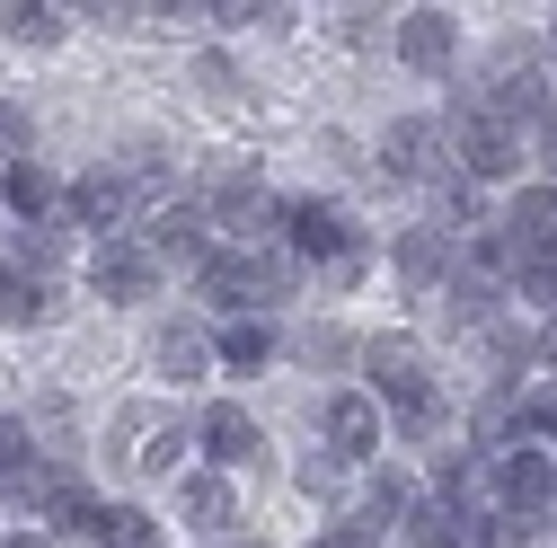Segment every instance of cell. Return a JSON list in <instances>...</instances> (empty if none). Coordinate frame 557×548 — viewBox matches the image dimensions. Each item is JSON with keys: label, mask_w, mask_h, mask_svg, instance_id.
Masks as SVG:
<instances>
[{"label": "cell", "mask_w": 557, "mask_h": 548, "mask_svg": "<svg viewBox=\"0 0 557 548\" xmlns=\"http://www.w3.org/2000/svg\"><path fill=\"white\" fill-rule=\"evenodd\" d=\"M177 505H186V522H195V531H231V522H239L231 477H222V469H195L186 487H177Z\"/></svg>", "instance_id": "obj_18"}, {"label": "cell", "mask_w": 557, "mask_h": 548, "mask_svg": "<svg viewBox=\"0 0 557 548\" xmlns=\"http://www.w3.org/2000/svg\"><path fill=\"white\" fill-rule=\"evenodd\" d=\"M0 284H10V274H0Z\"/></svg>", "instance_id": "obj_42"}, {"label": "cell", "mask_w": 557, "mask_h": 548, "mask_svg": "<svg viewBox=\"0 0 557 548\" xmlns=\"http://www.w3.org/2000/svg\"><path fill=\"white\" fill-rule=\"evenodd\" d=\"M213 354H222V372H257V363H274V327L265 319H231L213 336Z\"/></svg>", "instance_id": "obj_21"}, {"label": "cell", "mask_w": 557, "mask_h": 548, "mask_svg": "<svg viewBox=\"0 0 557 548\" xmlns=\"http://www.w3.org/2000/svg\"><path fill=\"white\" fill-rule=\"evenodd\" d=\"M151 257L160 265H213V203H160L151 213Z\"/></svg>", "instance_id": "obj_7"}, {"label": "cell", "mask_w": 557, "mask_h": 548, "mask_svg": "<svg viewBox=\"0 0 557 548\" xmlns=\"http://www.w3.org/2000/svg\"><path fill=\"white\" fill-rule=\"evenodd\" d=\"M89 292H98V301H151V292H160V257H151V239H98V257H89Z\"/></svg>", "instance_id": "obj_4"}, {"label": "cell", "mask_w": 557, "mask_h": 548, "mask_svg": "<svg viewBox=\"0 0 557 548\" xmlns=\"http://www.w3.org/2000/svg\"><path fill=\"white\" fill-rule=\"evenodd\" d=\"M486 346H496V363H505V372H522V363H540V354H548V346H540L531 327H505V319L486 327Z\"/></svg>", "instance_id": "obj_29"}, {"label": "cell", "mask_w": 557, "mask_h": 548, "mask_svg": "<svg viewBox=\"0 0 557 548\" xmlns=\"http://www.w3.org/2000/svg\"><path fill=\"white\" fill-rule=\"evenodd\" d=\"M0 548H53L45 531H10V539H0Z\"/></svg>", "instance_id": "obj_38"}, {"label": "cell", "mask_w": 557, "mask_h": 548, "mask_svg": "<svg viewBox=\"0 0 557 548\" xmlns=\"http://www.w3.org/2000/svg\"><path fill=\"white\" fill-rule=\"evenodd\" d=\"M62 27H72V18H62V10H45V0H18V10H0V36H10V45H62Z\"/></svg>", "instance_id": "obj_25"}, {"label": "cell", "mask_w": 557, "mask_h": 548, "mask_svg": "<svg viewBox=\"0 0 557 548\" xmlns=\"http://www.w3.org/2000/svg\"><path fill=\"white\" fill-rule=\"evenodd\" d=\"M496 513L513 522V531H548L557 522V460L548 451H505L496 460Z\"/></svg>", "instance_id": "obj_1"}, {"label": "cell", "mask_w": 557, "mask_h": 548, "mask_svg": "<svg viewBox=\"0 0 557 548\" xmlns=\"http://www.w3.org/2000/svg\"><path fill=\"white\" fill-rule=\"evenodd\" d=\"M195 284H203V301L248 310V301H265V292H284V284H293V257H213Z\"/></svg>", "instance_id": "obj_5"}, {"label": "cell", "mask_w": 557, "mask_h": 548, "mask_svg": "<svg viewBox=\"0 0 557 548\" xmlns=\"http://www.w3.org/2000/svg\"><path fill=\"white\" fill-rule=\"evenodd\" d=\"M540 346H548V363H557V319H548V327H540Z\"/></svg>", "instance_id": "obj_39"}, {"label": "cell", "mask_w": 557, "mask_h": 548, "mask_svg": "<svg viewBox=\"0 0 557 548\" xmlns=\"http://www.w3.org/2000/svg\"><path fill=\"white\" fill-rule=\"evenodd\" d=\"M522 425H531V434H557V389H540V398L522 407Z\"/></svg>", "instance_id": "obj_36"}, {"label": "cell", "mask_w": 557, "mask_h": 548, "mask_svg": "<svg viewBox=\"0 0 557 548\" xmlns=\"http://www.w3.org/2000/svg\"><path fill=\"white\" fill-rule=\"evenodd\" d=\"M443 160H451V124L398 115V124L381 133V169H389V177H416V186H434V177H443Z\"/></svg>", "instance_id": "obj_6"}, {"label": "cell", "mask_w": 557, "mask_h": 548, "mask_svg": "<svg viewBox=\"0 0 557 548\" xmlns=\"http://www.w3.org/2000/svg\"><path fill=\"white\" fill-rule=\"evenodd\" d=\"M36 319H53V284L10 274V284H0V327H36Z\"/></svg>", "instance_id": "obj_26"}, {"label": "cell", "mask_w": 557, "mask_h": 548, "mask_svg": "<svg viewBox=\"0 0 557 548\" xmlns=\"http://www.w3.org/2000/svg\"><path fill=\"white\" fill-rule=\"evenodd\" d=\"M177 443H186V425L169 416V407H124V460L143 469V477L177 469Z\"/></svg>", "instance_id": "obj_11"}, {"label": "cell", "mask_w": 557, "mask_h": 548, "mask_svg": "<svg viewBox=\"0 0 557 548\" xmlns=\"http://www.w3.org/2000/svg\"><path fill=\"white\" fill-rule=\"evenodd\" d=\"M0 195H10V177H0Z\"/></svg>", "instance_id": "obj_41"}, {"label": "cell", "mask_w": 557, "mask_h": 548, "mask_svg": "<svg viewBox=\"0 0 557 548\" xmlns=\"http://www.w3.org/2000/svg\"><path fill=\"white\" fill-rule=\"evenodd\" d=\"M107 169L124 177V195H160V186H169V151H160V142H133V151H115Z\"/></svg>", "instance_id": "obj_27"}, {"label": "cell", "mask_w": 557, "mask_h": 548, "mask_svg": "<svg viewBox=\"0 0 557 548\" xmlns=\"http://www.w3.org/2000/svg\"><path fill=\"white\" fill-rule=\"evenodd\" d=\"M284 239H293V257H327V265H345V257H363V248H355V222H345L336 203H319V195L284 203Z\"/></svg>", "instance_id": "obj_8"}, {"label": "cell", "mask_w": 557, "mask_h": 548, "mask_svg": "<svg viewBox=\"0 0 557 548\" xmlns=\"http://www.w3.org/2000/svg\"><path fill=\"white\" fill-rule=\"evenodd\" d=\"M98 539H107V548H160V522H151L143 505H107Z\"/></svg>", "instance_id": "obj_28"}, {"label": "cell", "mask_w": 557, "mask_h": 548, "mask_svg": "<svg viewBox=\"0 0 557 548\" xmlns=\"http://www.w3.org/2000/svg\"><path fill=\"white\" fill-rule=\"evenodd\" d=\"M319 425H327V451H336V460H372V451H381V398H372V389H336V398L319 407Z\"/></svg>", "instance_id": "obj_9"}, {"label": "cell", "mask_w": 557, "mask_h": 548, "mask_svg": "<svg viewBox=\"0 0 557 548\" xmlns=\"http://www.w3.org/2000/svg\"><path fill=\"white\" fill-rule=\"evenodd\" d=\"M265 222H284V203H274L257 177H213V231H239V239H265Z\"/></svg>", "instance_id": "obj_14"}, {"label": "cell", "mask_w": 557, "mask_h": 548, "mask_svg": "<svg viewBox=\"0 0 557 548\" xmlns=\"http://www.w3.org/2000/svg\"><path fill=\"white\" fill-rule=\"evenodd\" d=\"M443 319H460V327H496V284H486V274H451V284H443Z\"/></svg>", "instance_id": "obj_24"}, {"label": "cell", "mask_w": 557, "mask_h": 548, "mask_svg": "<svg viewBox=\"0 0 557 548\" xmlns=\"http://www.w3.org/2000/svg\"><path fill=\"white\" fill-rule=\"evenodd\" d=\"M124 213H133V195H124L115 169H89V177L72 186V222H81V231H115Z\"/></svg>", "instance_id": "obj_17"}, {"label": "cell", "mask_w": 557, "mask_h": 548, "mask_svg": "<svg viewBox=\"0 0 557 548\" xmlns=\"http://www.w3.org/2000/svg\"><path fill=\"white\" fill-rule=\"evenodd\" d=\"M10 213H18L27 231H53V213H72V186H62L45 160H18V169H10Z\"/></svg>", "instance_id": "obj_15"}, {"label": "cell", "mask_w": 557, "mask_h": 548, "mask_svg": "<svg viewBox=\"0 0 557 548\" xmlns=\"http://www.w3.org/2000/svg\"><path fill=\"white\" fill-rule=\"evenodd\" d=\"M18 265L36 274V284H53V265H62V231H18Z\"/></svg>", "instance_id": "obj_31"}, {"label": "cell", "mask_w": 557, "mask_h": 548, "mask_svg": "<svg viewBox=\"0 0 557 548\" xmlns=\"http://www.w3.org/2000/svg\"><path fill=\"white\" fill-rule=\"evenodd\" d=\"M407 531H416V548H460V513L451 505H416Z\"/></svg>", "instance_id": "obj_30"}, {"label": "cell", "mask_w": 557, "mask_h": 548, "mask_svg": "<svg viewBox=\"0 0 557 548\" xmlns=\"http://www.w3.org/2000/svg\"><path fill=\"white\" fill-rule=\"evenodd\" d=\"M36 513H45V531H98V522H107V505L81 487L72 469H45V487H36Z\"/></svg>", "instance_id": "obj_16"}, {"label": "cell", "mask_w": 557, "mask_h": 548, "mask_svg": "<svg viewBox=\"0 0 557 548\" xmlns=\"http://www.w3.org/2000/svg\"><path fill=\"white\" fill-rule=\"evenodd\" d=\"M195 80H203V98H239V72H231L222 53H203V62H195Z\"/></svg>", "instance_id": "obj_34"}, {"label": "cell", "mask_w": 557, "mask_h": 548, "mask_svg": "<svg viewBox=\"0 0 557 548\" xmlns=\"http://www.w3.org/2000/svg\"><path fill=\"white\" fill-rule=\"evenodd\" d=\"M505 239H513L522 265H531V257H557V186H522V195L505 203Z\"/></svg>", "instance_id": "obj_12"}, {"label": "cell", "mask_w": 557, "mask_h": 548, "mask_svg": "<svg viewBox=\"0 0 557 548\" xmlns=\"http://www.w3.org/2000/svg\"><path fill=\"white\" fill-rule=\"evenodd\" d=\"M548 169H557V133H548Z\"/></svg>", "instance_id": "obj_40"}, {"label": "cell", "mask_w": 557, "mask_h": 548, "mask_svg": "<svg viewBox=\"0 0 557 548\" xmlns=\"http://www.w3.org/2000/svg\"><path fill=\"white\" fill-rule=\"evenodd\" d=\"M0 487L27 496V505H36V487H45V469H36V451H27V425H18V416H0Z\"/></svg>", "instance_id": "obj_22"}, {"label": "cell", "mask_w": 557, "mask_h": 548, "mask_svg": "<svg viewBox=\"0 0 557 548\" xmlns=\"http://www.w3.org/2000/svg\"><path fill=\"white\" fill-rule=\"evenodd\" d=\"M398 274L407 284H451V231H398Z\"/></svg>", "instance_id": "obj_19"}, {"label": "cell", "mask_w": 557, "mask_h": 548, "mask_svg": "<svg viewBox=\"0 0 557 548\" xmlns=\"http://www.w3.org/2000/svg\"><path fill=\"white\" fill-rule=\"evenodd\" d=\"M548 80H557V72H548Z\"/></svg>", "instance_id": "obj_43"}, {"label": "cell", "mask_w": 557, "mask_h": 548, "mask_svg": "<svg viewBox=\"0 0 557 548\" xmlns=\"http://www.w3.org/2000/svg\"><path fill=\"white\" fill-rule=\"evenodd\" d=\"M310 548H372V531H363V522H336V531H327V539H310Z\"/></svg>", "instance_id": "obj_37"}, {"label": "cell", "mask_w": 557, "mask_h": 548, "mask_svg": "<svg viewBox=\"0 0 557 548\" xmlns=\"http://www.w3.org/2000/svg\"><path fill=\"white\" fill-rule=\"evenodd\" d=\"M363 372H372V398H389V416H407V407L434 398L425 346H416V336H372V346H363Z\"/></svg>", "instance_id": "obj_3"}, {"label": "cell", "mask_w": 557, "mask_h": 548, "mask_svg": "<svg viewBox=\"0 0 557 548\" xmlns=\"http://www.w3.org/2000/svg\"><path fill=\"white\" fill-rule=\"evenodd\" d=\"M398 425H407V434H443V425H451V407H443V398H425V407H407Z\"/></svg>", "instance_id": "obj_35"}, {"label": "cell", "mask_w": 557, "mask_h": 548, "mask_svg": "<svg viewBox=\"0 0 557 548\" xmlns=\"http://www.w3.org/2000/svg\"><path fill=\"white\" fill-rule=\"evenodd\" d=\"M195 443H203V460H213V469H239V460H257V416H248V407L239 398H213V407H203V416H195Z\"/></svg>", "instance_id": "obj_10"}, {"label": "cell", "mask_w": 557, "mask_h": 548, "mask_svg": "<svg viewBox=\"0 0 557 548\" xmlns=\"http://www.w3.org/2000/svg\"><path fill=\"white\" fill-rule=\"evenodd\" d=\"M522 301L557 310V257H531V265H522Z\"/></svg>", "instance_id": "obj_33"}, {"label": "cell", "mask_w": 557, "mask_h": 548, "mask_svg": "<svg viewBox=\"0 0 557 548\" xmlns=\"http://www.w3.org/2000/svg\"><path fill=\"white\" fill-rule=\"evenodd\" d=\"M355 522H363V531H389V522H416V487H407L398 469H381L372 487H363V513H355Z\"/></svg>", "instance_id": "obj_23"}, {"label": "cell", "mask_w": 557, "mask_h": 548, "mask_svg": "<svg viewBox=\"0 0 557 548\" xmlns=\"http://www.w3.org/2000/svg\"><path fill=\"white\" fill-rule=\"evenodd\" d=\"M151 363H160L169 381H195L203 363H222V354L203 346V327H160V336H151Z\"/></svg>", "instance_id": "obj_20"}, {"label": "cell", "mask_w": 557, "mask_h": 548, "mask_svg": "<svg viewBox=\"0 0 557 548\" xmlns=\"http://www.w3.org/2000/svg\"><path fill=\"white\" fill-rule=\"evenodd\" d=\"M451 53H460L451 10H407L398 18V62H407V72H451Z\"/></svg>", "instance_id": "obj_13"}, {"label": "cell", "mask_w": 557, "mask_h": 548, "mask_svg": "<svg viewBox=\"0 0 557 548\" xmlns=\"http://www.w3.org/2000/svg\"><path fill=\"white\" fill-rule=\"evenodd\" d=\"M0 160H36V124H27V107H0Z\"/></svg>", "instance_id": "obj_32"}, {"label": "cell", "mask_w": 557, "mask_h": 548, "mask_svg": "<svg viewBox=\"0 0 557 548\" xmlns=\"http://www.w3.org/2000/svg\"><path fill=\"white\" fill-rule=\"evenodd\" d=\"M451 151H460L469 177H513V169H522V133L486 107V98H469V107H451Z\"/></svg>", "instance_id": "obj_2"}]
</instances>
